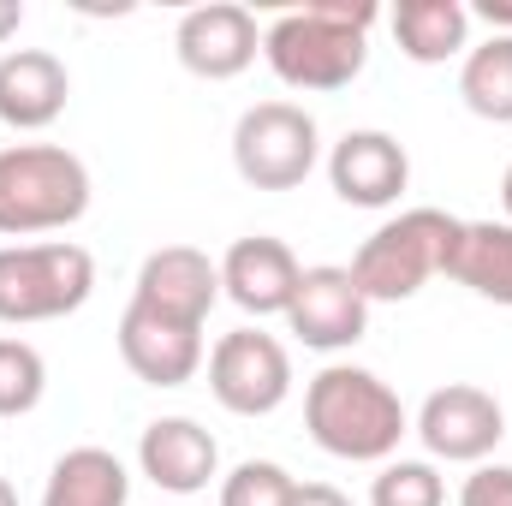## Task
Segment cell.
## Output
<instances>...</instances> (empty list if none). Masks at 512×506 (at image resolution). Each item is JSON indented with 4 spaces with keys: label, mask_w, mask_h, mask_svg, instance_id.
Returning a JSON list of instances; mask_svg holds the SVG:
<instances>
[{
    "label": "cell",
    "mask_w": 512,
    "mask_h": 506,
    "mask_svg": "<svg viewBox=\"0 0 512 506\" xmlns=\"http://www.w3.org/2000/svg\"><path fill=\"white\" fill-rule=\"evenodd\" d=\"M376 6L364 0H304L286 6L268 30H262V60L274 66V78L286 90H346L364 66H370V30H376Z\"/></svg>",
    "instance_id": "1"
},
{
    "label": "cell",
    "mask_w": 512,
    "mask_h": 506,
    "mask_svg": "<svg viewBox=\"0 0 512 506\" xmlns=\"http://www.w3.org/2000/svg\"><path fill=\"white\" fill-rule=\"evenodd\" d=\"M304 429L322 453L346 465H387L411 435L399 393L364 364H322L304 381Z\"/></svg>",
    "instance_id": "2"
},
{
    "label": "cell",
    "mask_w": 512,
    "mask_h": 506,
    "mask_svg": "<svg viewBox=\"0 0 512 506\" xmlns=\"http://www.w3.org/2000/svg\"><path fill=\"white\" fill-rule=\"evenodd\" d=\"M90 209V167L66 143L0 149V239L66 233Z\"/></svg>",
    "instance_id": "3"
},
{
    "label": "cell",
    "mask_w": 512,
    "mask_h": 506,
    "mask_svg": "<svg viewBox=\"0 0 512 506\" xmlns=\"http://www.w3.org/2000/svg\"><path fill=\"white\" fill-rule=\"evenodd\" d=\"M459 239V215L447 209H399L382 221L358 256H352V280L370 304H405L417 298L435 274H447V256Z\"/></svg>",
    "instance_id": "4"
},
{
    "label": "cell",
    "mask_w": 512,
    "mask_h": 506,
    "mask_svg": "<svg viewBox=\"0 0 512 506\" xmlns=\"http://www.w3.org/2000/svg\"><path fill=\"white\" fill-rule=\"evenodd\" d=\"M96 292V256L72 239H36V245H0V322H60L84 310Z\"/></svg>",
    "instance_id": "5"
},
{
    "label": "cell",
    "mask_w": 512,
    "mask_h": 506,
    "mask_svg": "<svg viewBox=\"0 0 512 506\" xmlns=\"http://www.w3.org/2000/svg\"><path fill=\"white\" fill-rule=\"evenodd\" d=\"M322 161L316 114L298 102H256L233 126V167L256 191H298Z\"/></svg>",
    "instance_id": "6"
},
{
    "label": "cell",
    "mask_w": 512,
    "mask_h": 506,
    "mask_svg": "<svg viewBox=\"0 0 512 506\" xmlns=\"http://www.w3.org/2000/svg\"><path fill=\"white\" fill-rule=\"evenodd\" d=\"M209 393L233 417H268L292 399V352L262 328H233L209 352Z\"/></svg>",
    "instance_id": "7"
},
{
    "label": "cell",
    "mask_w": 512,
    "mask_h": 506,
    "mask_svg": "<svg viewBox=\"0 0 512 506\" xmlns=\"http://www.w3.org/2000/svg\"><path fill=\"white\" fill-rule=\"evenodd\" d=\"M417 441L429 447V459L447 465H489V453L507 441V411L489 387L477 381H447L423 399L417 411Z\"/></svg>",
    "instance_id": "8"
},
{
    "label": "cell",
    "mask_w": 512,
    "mask_h": 506,
    "mask_svg": "<svg viewBox=\"0 0 512 506\" xmlns=\"http://www.w3.org/2000/svg\"><path fill=\"white\" fill-rule=\"evenodd\" d=\"M173 54L191 78H209V84H227L239 72H251V60L262 54V30H256V12L239 0H209V6H191L173 30Z\"/></svg>",
    "instance_id": "9"
},
{
    "label": "cell",
    "mask_w": 512,
    "mask_h": 506,
    "mask_svg": "<svg viewBox=\"0 0 512 506\" xmlns=\"http://www.w3.org/2000/svg\"><path fill=\"white\" fill-rule=\"evenodd\" d=\"M286 328L310 346V352H346L370 334V298L358 292L352 268L340 262H322V268H304L298 280V298L286 310Z\"/></svg>",
    "instance_id": "10"
},
{
    "label": "cell",
    "mask_w": 512,
    "mask_h": 506,
    "mask_svg": "<svg viewBox=\"0 0 512 506\" xmlns=\"http://www.w3.org/2000/svg\"><path fill=\"white\" fill-rule=\"evenodd\" d=\"M215 298H221V262H209V251H197V245L149 251L137 268V286H131L137 310H155V316L185 322V328H203Z\"/></svg>",
    "instance_id": "11"
},
{
    "label": "cell",
    "mask_w": 512,
    "mask_h": 506,
    "mask_svg": "<svg viewBox=\"0 0 512 506\" xmlns=\"http://www.w3.org/2000/svg\"><path fill=\"white\" fill-rule=\"evenodd\" d=\"M328 185L340 203L352 209H393L411 185V155L393 131H346L334 149H328Z\"/></svg>",
    "instance_id": "12"
},
{
    "label": "cell",
    "mask_w": 512,
    "mask_h": 506,
    "mask_svg": "<svg viewBox=\"0 0 512 506\" xmlns=\"http://www.w3.org/2000/svg\"><path fill=\"white\" fill-rule=\"evenodd\" d=\"M298 280H304V262L292 256L286 239L274 233H251V239H233L221 256V298H233L245 316H286L292 298H298Z\"/></svg>",
    "instance_id": "13"
},
{
    "label": "cell",
    "mask_w": 512,
    "mask_h": 506,
    "mask_svg": "<svg viewBox=\"0 0 512 506\" xmlns=\"http://www.w3.org/2000/svg\"><path fill=\"white\" fill-rule=\"evenodd\" d=\"M137 471L161 489V495H203L221 477V447L197 417H155L137 441Z\"/></svg>",
    "instance_id": "14"
},
{
    "label": "cell",
    "mask_w": 512,
    "mask_h": 506,
    "mask_svg": "<svg viewBox=\"0 0 512 506\" xmlns=\"http://www.w3.org/2000/svg\"><path fill=\"white\" fill-rule=\"evenodd\" d=\"M120 358H126V370L143 387H185L203 370V328H185V322H167L155 310L126 304V316H120Z\"/></svg>",
    "instance_id": "15"
},
{
    "label": "cell",
    "mask_w": 512,
    "mask_h": 506,
    "mask_svg": "<svg viewBox=\"0 0 512 506\" xmlns=\"http://www.w3.org/2000/svg\"><path fill=\"white\" fill-rule=\"evenodd\" d=\"M72 72L48 48H12L0 54V126L12 131H48L66 114Z\"/></svg>",
    "instance_id": "16"
},
{
    "label": "cell",
    "mask_w": 512,
    "mask_h": 506,
    "mask_svg": "<svg viewBox=\"0 0 512 506\" xmlns=\"http://www.w3.org/2000/svg\"><path fill=\"white\" fill-rule=\"evenodd\" d=\"M387 24H393L399 54L417 66H447L471 54V6L459 0H399Z\"/></svg>",
    "instance_id": "17"
},
{
    "label": "cell",
    "mask_w": 512,
    "mask_h": 506,
    "mask_svg": "<svg viewBox=\"0 0 512 506\" xmlns=\"http://www.w3.org/2000/svg\"><path fill=\"white\" fill-rule=\"evenodd\" d=\"M447 280L512 310V221H459L447 256Z\"/></svg>",
    "instance_id": "18"
},
{
    "label": "cell",
    "mask_w": 512,
    "mask_h": 506,
    "mask_svg": "<svg viewBox=\"0 0 512 506\" xmlns=\"http://www.w3.org/2000/svg\"><path fill=\"white\" fill-rule=\"evenodd\" d=\"M131 501V471L120 465V453L108 447H72L54 459L42 506H126Z\"/></svg>",
    "instance_id": "19"
},
{
    "label": "cell",
    "mask_w": 512,
    "mask_h": 506,
    "mask_svg": "<svg viewBox=\"0 0 512 506\" xmlns=\"http://www.w3.org/2000/svg\"><path fill=\"white\" fill-rule=\"evenodd\" d=\"M459 96L477 120L512 126V36H489L459 66Z\"/></svg>",
    "instance_id": "20"
},
{
    "label": "cell",
    "mask_w": 512,
    "mask_h": 506,
    "mask_svg": "<svg viewBox=\"0 0 512 506\" xmlns=\"http://www.w3.org/2000/svg\"><path fill=\"white\" fill-rule=\"evenodd\" d=\"M48 393V364L30 340L0 334V417H30Z\"/></svg>",
    "instance_id": "21"
},
{
    "label": "cell",
    "mask_w": 512,
    "mask_h": 506,
    "mask_svg": "<svg viewBox=\"0 0 512 506\" xmlns=\"http://www.w3.org/2000/svg\"><path fill=\"white\" fill-rule=\"evenodd\" d=\"M370 506H447L435 459H387L370 483Z\"/></svg>",
    "instance_id": "22"
},
{
    "label": "cell",
    "mask_w": 512,
    "mask_h": 506,
    "mask_svg": "<svg viewBox=\"0 0 512 506\" xmlns=\"http://www.w3.org/2000/svg\"><path fill=\"white\" fill-rule=\"evenodd\" d=\"M298 477L274 459H245L221 477V506H292Z\"/></svg>",
    "instance_id": "23"
},
{
    "label": "cell",
    "mask_w": 512,
    "mask_h": 506,
    "mask_svg": "<svg viewBox=\"0 0 512 506\" xmlns=\"http://www.w3.org/2000/svg\"><path fill=\"white\" fill-rule=\"evenodd\" d=\"M459 506H512V465H477L459 489Z\"/></svg>",
    "instance_id": "24"
},
{
    "label": "cell",
    "mask_w": 512,
    "mask_h": 506,
    "mask_svg": "<svg viewBox=\"0 0 512 506\" xmlns=\"http://www.w3.org/2000/svg\"><path fill=\"white\" fill-rule=\"evenodd\" d=\"M292 506H352L334 483H298V495H292Z\"/></svg>",
    "instance_id": "25"
},
{
    "label": "cell",
    "mask_w": 512,
    "mask_h": 506,
    "mask_svg": "<svg viewBox=\"0 0 512 506\" xmlns=\"http://www.w3.org/2000/svg\"><path fill=\"white\" fill-rule=\"evenodd\" d=\"M18 24H24V6H18V0H0V42H12Z\"/></svg>",
    "instance_id": "26"
},
{
    "label": "cell",
    "mask_w": 512,
    "mask_h": 506,
    "mask_svg": "<svg viewBox=\"0 0 512 506\" xmlns=\"http://www.w3.org/2000/svg\"><path fill=\"white\" fill-rule=\"evenodd\" d=\"M501 209H507V221H512V167L501 173Z\"/></svg>",
    "instance_id": "27"
},
{
    "label": "cell",
    "mask_w": 512,
    "mask_h": 506,
    "mask_svg": "<svg viewBox=\"0 0 512 506\" xmlns=\"http://www.w3.org/2000/svg\"><path fill=\"white\" fill-rule=\"evenodd\" d=\"M0 506H18V489H12L6 477H0Z\"/></svg>",
    "instance_id": "28"
}]
</instances>
